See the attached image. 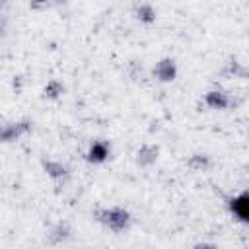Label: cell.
I'll use <instances>...</instances> for the list:
<instances>
[{"label":"cell","mask_w":249,"mask_h":249,"mask_svg":"<svg viewBox=\"0 0 249 249\" xmlns=\"http://www.w3.org/2000/svg\"><path fill=\"white\" fill-rule=\"evenodd\" d=\"M233 210H235L237 216H241L243 220H249V193H247V195H241L239 198H235Z\"/></svg>","instance_id":"obj_1"},{"label":"cell","mask_w":249,"mask_h":249,"mask_svg":"<svg viewBox=\"0 0 249 249\" xmlns=\"http://www.w3.org/2000/svg\"><path fill=\"white\" fill-rule=\"evenodd\" d=\"M105 156V148L101 146V144H97V146H93L91 148V158H95V160H101Z\"/></svg>","instance_id":"obj_2"}]
</instances>
